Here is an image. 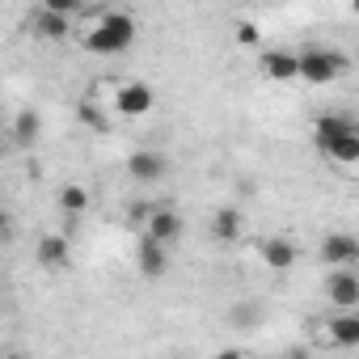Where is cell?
<instances>
[{
	"instance_id": "3957f363",
	"label": "cell",
	"mask_w": 359,
	"mask_h": 359,
	"mask_svg": "<svg viewBox=\"0 0 359 359\" xmlns=\"http://www.w3.org/2000/svg\"><path fill=\"white\" fill-rule=\"evenodd\" d=\"M110 114H118V118H144L152 106H156V93H152V85L148 81H140V76H123V81H114L110 85Z\"/></svg>"
},
{
	"instance_id": "7c38bea8",
	"label": "cell",
	"mask_w": 359,
	"mask_h": 359,
	"mask_svg": "<svg viewBox=\"0 0 359 359\" xmlns=\"http://www.w3.org/2000/svg\"><path fill=\"white\" fill-rule=\"evenodd\" d=\"M30 34L34 39H43V43H64L68 34H72V18H60V13H51V9H34L30 13Z\"/></svg>"
},
{
	"instance_id": "484cf974",
	"label": "cell",
	"mask_w": 359,
	"mask_h": 359,
	"mask_svg": "<svg viewBox=\"0 0 359 359\" xmlns=\"http://www.w3.org/2000/svg\"><path fill=\"white\" fill-rule=\"evenodd\" d=\"M5 359H18V355H5Z\"/></svg>"
},
{
	"instance_id": "603a6c76",
	"label": "cell",
	"mask_w": 359,
	"mask_h": 359,
	"mask_svg": "<svg viewBox=\"0 0 359 359\" xmlns=\"http://www.w3.org/2000/svg\"><path fill=\"white\" fill-rule=\"evenodd\" d=\"M5 241H13V216L0 212V245H5Z\"/></svg>"
},
{
	"instance_id": "5bb4252c",
	"label": "cell",
	"mask_w": 359,
	"mask_h": 359,
	"mask_svg": "<svg viewBox=\"0 0 359 359\" xmlns=\"http://www.w3.org/2000/svg\"><path fill=\"white\" fill-rule=\"evenodd\" d=\"M241 237H245V216H241L233 203L216 208V216H212V241L233 245V241H241Z\"/></svg>"
},
{
	"instance_id": "30bf717a",
	"label": "cell",
	"mask_w": 359,
	"mask_h": 359,
	"mask_svg": "<svg viewBox=\"0 0 359 359\" xmlns=\"http://www.w3.org/2000/svg\"><path fill=\"white\" fill-rule=\"evenodd\" d=\"M321 262H325L330 271H351V266L359 262V241H355L351 233H325V241H321Z\"/></svg>"
},
{
	"instance_id": "8fae6325",
	"label": "cell",
	"mask_w": 359,
	"mask_h": 359,
	"mask_svg": "<svg viewBox=\"0 0 359 359\" xmlns=\"http://www.w3.org/2000/svg\"><path fill=\"white\" fill-rule=\"evenodd\" d=\"M258 72L275 85H292L296 81V51L292 47H266L258 55Z\"/></svg>"
},
{
	"instance_id": "4fadbf2b",
	"label": "cell",
	"mask_w": 359,
	"mask_h": 359,
	"mask_svg": "<svg viewBox=\"0 0 359 359\" xmlns=\"http://www.w3.org/2000/svg\"><path fill=\"white\" fill-rule=\"evenodd\" d=\"M359 127H355V118L351 114H321L317 123H313V144L325 152L334 140H342V135H355Z\"/></svg>"
},
{
	"instance_id": "ac0fdd59",
	"label": "cell",
	"mask_w": 359,
	"mask_h": 359,
	"mask_svg": "<svg viewBox=\"0 0 359 359\" xmlns=\"http://www.w3.org/2000/svg\"><path fill=\"white\" fill-rule=\"evenodd\" d=\"M55 203H60V212L64 216H85L89 212V203H93V195H89V187H81V182H64L60 191H55Z\"/></svg>"
},
{
	"instance_id": "ffe728a7",
	"label": "cell",
	"mask_w": 359,
	"mask_h": 359,
	"mask_svg": "<svg viewBox=\"0 0 359 359\" xmlns=\"http://www.w3.org/2000/svg\"><path fill=\"white\" fill-rule=\"evenodd\" d=\"M258 321H262V313H258V304H250V300H241V304L229 309V325H258Z\"/></svg>"
},
{
	"instance_id": "7402d4cb",
	"label": "cell",
	"mask_w": 359,
	"mask_h": 359,
	"mask_svg": "<svg viewBox=\"0 0 359 359\" xmlns=\"http://www.w3.org/2000/svg\"><path fill=\"white\" fill-rule=\"evenodd\" d=\"M258 39H262V34H258L254 22H237V43H241V47H258Z\"/></svg>"
},
{
	"instance_id": "8992f818",
	"label": "cell",
	"mask_w": 359,
	"mask_h": 359,
	"mask_svg": "<svg viewBox=\"0 0 359 359\" xmlns=\"http://www.w3.org/2000/svg\"><path fill=\"white\" fill-rule=\"evenodd\" d=\"M127 177L131 182H140V187H152V182H161V177L169 173V156L165 152H156V148H135L131 156H127Z\"/></svg>"
},
{
	"instance_id": "5b68a950",
	"label": "cell",
	"mask_w": 359,
	"mask_h": 359,
	"mask_svg": "<svg viewBox=\"0 0 359 359\" xmlns=\"http://www.w3.org/2000/svg\"><path fill=\"white\" fill-rule=\"evenodd\" d=\"M258 258H262V266H266V271L287 275V271L300 262V250H296V241H292V237L271 233V237H258Z\"/></svg>"
},
{
	"instance_id": "9a60e30c",
	"label": "cell",
	"mask_w": 359,
	"mask_h": 359,
	"mask_svg": "<svg viewBox=\"0 0 359 359\" xmlns=\"http://www.w3.org/2000/svg\"><path fill=\"white\" fill-rule=\"evenodd\" d=\"M76 118H81V127H89L93 135H110V127H114V114L106 110V102H97V97H81L76 102Z\"/></svg>"
},
{
	"instance_id": "277c9868",
	"label": "cell",
	"mask_w": 359,
	"mask_h": 359,
	"mask_svg": "<svg viewBox=\"0 0 359 359\" xmlns=\"http://www.w3.org/2000/svg\"><path fill=\"white\" fill-rule=\"evenodd\" d=\"M182 229H187L182 212H177L169 199H161V203H152V208H148V220H144L140 237H144V241H156V245H165V250H169V245H177Z\"/></svg>"
},
{
	"instance_id": "6da1fadb",
	"label": "cell",
	"mask_w": 359,
	"mask_h": 359,
	"mask_svg": "<svg viewBox=\"0 0 359 359\" xmlns=\"http://www.w3.org/2000/svg\"><path fill=\"white\" fill-rule=\"evenodd\" d=\"M135 18L127 9H85V30H81V47L89 55H123L135 47Z\"/></svg>"
},
{
	"instance_id": "cb8c5ba5",
	"label": "cell",
	"mask_w": 359,
	"mask_h": 359,
	"mask_svg": "<svg viewBox=\"0 0 359 359\" xmlns=\"http://www.w3.org/2000/svg\"><path fill=\"white\" fill-rule=\"evenodd\" d=\"M212 359H250V355H245L241 346H224V351H216Z\"/></svg>"
},
{
	"instance_id": "9c48e42d",
	"label": "cell",
	"mask_w": 359,
	"mask_h": 359,
	"mask_svg": "<svg viewBox=\"0 0 359 359\" xmlns=\"http://www.w3.org/2000/svg\"><path fill=\"white\" fill-rule=\"evenodd\" d=\"M325 300L334 304V313H355V304H359V275L355 271H330L325 275Z\"/></svg>"
},
{
	"instance_id": "d6986e66",
	"label": "cell",
	"mask_w": 359,
	"mask_h": 359,
	"mask_svg": "<svg viewBox=\"0 0 359 359\" xmlns=\"http://www.w3.org/2000/svg\"><path fill=\"white\" fill-rule=\"evenodd\" d=\"M325 161H334V165H355V161H359V131L334 140V144L325 148Z\"/></svg>"
},
{
	"instance_id": "e0dca14e",
	"label": "cell",
	"mask_w": 359,
	"mask_h": 359,
	"mask_svg": "<svg viewBox=\"0 0 359 359\" xmlns=\"http://www.w3.org/2000/svg\"><path fill=\"white\" fill-rule=\"evenodd\" d=\"M39 140H43V114L34 106L18 110V118H13V144L18 148H34Z\"/></svg>"
},
{
	"instance_id": "d4e9b609",
	"label": "cell",
	"mask_w": 359,
	"mask_h": 359,
	"mask_svg": "<svg viewBox=\"0 0 359 359\" xmlns=\"http://www.w3.org/2000/svg\"><path fill=\"white\" fill-rule=\"evenodd\" d=\"M279 359H317V355H313V351H304V346H296V351H283Z\"/></svg>"
},
{
	"instance_id": "52a82bcc",
	"label": "cell",
	"mask_w": 359,
	"mask_h": 359,
	"mask_svg": "<svg viewBox=\"0 0 359 359\" xmlns=\"http://www.w3.org/2000/svg\"><path fill=\"white\" fill-rule=\"evenodd\" d=\"M34 262H39L43 271H51V275L72 271V241H68L64 233H43L39 245H34Z\"/></svg>"
},
{
	"instance_id": "44dd1931",
	"label": "cell",
	"mask_w": 359,
	"mask_h": 359,
	"mask_svg": "<svg viewBox=\"0 0 359 359\" xmlns=\"http://www.w3.org/2000/svg\"><path fill=\"white\" fill-rule=\"evenodd\" d=\"M148 208H152V199H135V203H131V212H127V224H131V229H144Z\"/></svg>"
},
{
	"instance_id": "ba28073f",
	"label": "cell",
	"mask_w": 359,
	"mask_h": 359,
	"mask_svg": "<svg viewBox=\"0 0 359 359\" xmlns=\"http://www.w3.org/2000/svg\"><path fill=\"white\" fill-rule=\"evenodd\" d=\"M317 334H321L325 346L351 351V346H359V317H355V313H330V317L317 325Z\"/></svg>"
},
{
	"instance_id": "2e32d148",
	"label": "cell",
	"mask_w": 359,
	"mask_h": 359,
	"mask_svg": "<svg viewBox=\"0 0 359 359\" xmlns=\"http://www.w3.org/2000/svg\"><path fill=\"white\" fill-rule=\"evenodd\" d=\"M135 266H140V275H144V279H161V275L169 271V250H165V245H156V241H144V237H140Z\"/></svg>"
},
{
	"instance_id": "7a4b0ae2",
	"label": "cell",
	"mask_w": 359,
	"mask_h": 359,
	"mask_svg": "<svg viewBox=\"0 0 359 359\" xmlns=\"http://www.w3.org/2000/svg\"><path fill=\"white\" fill-rule=\"evenodd\" d=\"M351 72V60L338 47H304L296 51V81L304 85H334Z\"/></svg>"
}]
</instances>
